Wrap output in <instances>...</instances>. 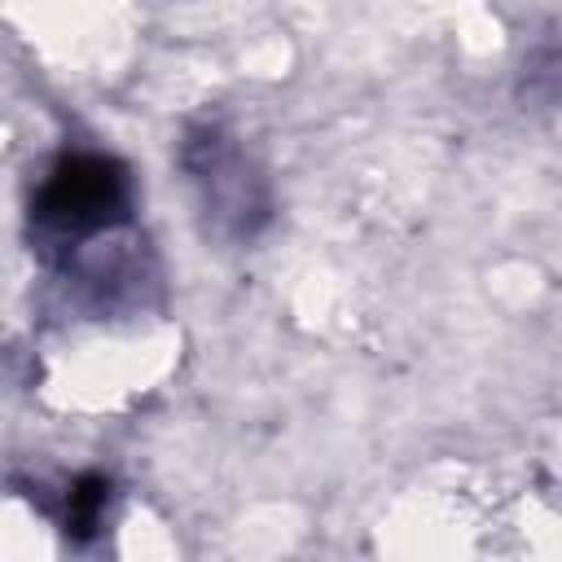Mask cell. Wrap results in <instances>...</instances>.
<instances>
[{
  "instance_id": "cell-1",
  "label": "cell",
  "mask_w": 562,
  "mask_h": 562,
  "mask_svg": "<svg viewBox=\"0 0 562 562\" xmlns=\"http://www.w3.org/2000/svg\"><path fill=\"white\" fill-rule=\"evenodd\" d=\"M132 215V176L114 154L66 149L44 171L31 220L53 237H97L127 224Z\"/></svg>"
},
{
  "instance_id": "cell-3",
  "label": "cell",
  "mask_w": 562,
  "mask_h": 562,
  "mask_svg": "<svg viewBox=\"0 0 562 562\" xmlns=\"http://www.w3.org/2000/svg\"><path fill=\"white\" fill-rule=\"evenodd\" d=\"M110 496H114V483L101 474V470H83L66 483V496H61V531L83 544L101 531L105 522V509H110Z\"/></svg>"
},
{
  "instance_id": "cell-2",
  "label": "cell",
  "mask_w": 562,
  "mask_h": 562,
  "mask_svg": "<svg viewBox=\"0 0 562 562\" xmlns=\"http://www.w3.org/2000/svg\"><path fill=\"white\" fill-rule=\"evenodd\" d=\"M184 167L193 171V180L202 184V198L206 206L220 215V220H233L237 233H250V211L263 215L268 202L263 193H250V171L241 162V154L220 136V132H202L184 145Z\"/></svg>"
}]
</instances>
